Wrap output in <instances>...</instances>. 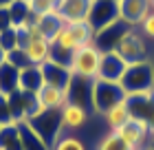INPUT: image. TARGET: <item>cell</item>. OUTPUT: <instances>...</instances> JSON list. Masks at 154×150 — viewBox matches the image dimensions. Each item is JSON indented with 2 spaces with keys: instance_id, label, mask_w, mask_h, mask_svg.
Masks as SVG:
<instances>
[{
  "instance_id": "6da1fadb",
  "label": "cell",
  "mask_w": 154,
  "mask_h": 150,
  "mask_svg": "<svg viewBox=\"0 0 154 150\" xmlns=\"http://www.w3.org/2000/svg\"><path fill=\"white\" fill-rule=\"evenodd\" d=\"M123 88L125 97L130 95H141V93L154 91V62H141V64H130L119 82Z\"/></svg>"
},
{
  "instance_id": "7a4b0ae2",
  "label": "cell",
  "mask_w": 154,
  "mask_h": 150,
  "mask_svg": "<svg viewBox=\"0 0 154 150\" xmlns=\"http://www.w3.org/2000/svg\"><path fill=\"white\" fill-rule=\"evenodd\" d=\"M99 62H101V51L90 42V44L79 46L73 53V60H71V64H68V71H71V75H75V77L97 80Z\"/></svg>"
},
{
  "instance_id": "3957f363",
  "label": "cell",
  "mask_w": 154,
  "mask_h": 150,
  "mask_svg": "<svg viewBox=\"0 0 154 150\" xmlns=\"http://www.w3.org/2000/svg\"><path fill=\"white\" fill-rule=\"evenodd\" d=\"M115 51L121 55L125 60V64H141V62H150V44L145 42V38L141 35V31L137 29V27H132V29L123 35L121 40H119V44Z\"/></svg>"
},
{
  "instance_id": "277c9868",
  "label": "cell",
  "mask_w": 154,
  "mask_h": 150,
  "mask_svg": "<svg viewBox=\"0 0 154 150\" xmlns=\"http://www.w3.org/2000/svg\"><path fill=\"white\" fill-rule=\"evenodd\" d=\"M123 99H125V93L119 84L101 82V80L93 82V91H90V108H93V113L103 115L108 108H112L115 104L123 102Z\"/></svg>"
},
{
  "instance_id": "5b68a950",
  "label": "cell",
  "mask_w": 154,
  "mask_h": 150,
  "mask_svg": "<svg viewBox=\"0 0 154 150\" xmlns=\"http://www.w3.org/2000/svg\"><path fill=\"white\" fill-rule=\"evenodd\" d=\"M119 20V5L117 0H93L86 16V22L93 27V31H101Z\"/></svg>"
},
{
  "instance_id": "8992f818",
  "label": "cell",
  "mask_w": 154,
  "mask_h": 150,
  "mask_svg": "<svg viewBox=\"0 0 154 150\" xmlns=\"http://www.w3.org/2000/svg\"><path fill=\"white\" fill-rule=\"evenodd\" d=\"M88 121H90V110L86 106L66 102L64 108L60 110V135L62 132L75 135V132H79L82 128H86Z\"/></svg>"
},
{
  "instance_id": "52a82bcc",
  "label": "cell",
  "mask_w": 154,
  "mask_h": 150,
  "mask_svg": "<svg viewBox=\"0 0 154 150\" xmlns=\"http://www.w3.org/2000/svg\"><path fill=\"white\" fill-rule=\"evenodd\" d=\"M117 137L123 141L130 150H141L145 146V139L150 137V130H148V121L143 119H134L130 117L128 124H123L121 128L117 130Z\"/></svg>"
},
{
  "instance_id": "ba28073f",
  "label": "cell",
  "mask_w": 154,
  "mask_h": 150,
  "mask_svg": "<svg viewBox=\"0 0 154 150\" xmlns=\"http://www.w3.org/2000/svg\"><path fill=\"white\" fill-rule=\"evenodd\" d=\"M125 69H128V64H125V60L115 51V49H112V51H103L101 53V62H99L97 80L119 84L121 77H123V73H125Z\"/></svg>"
},
{
  "instance_id": "9c48e42d",
  "label": "cell",
  "mask_w": 154,
  "mask_h": 150,
  "mask_svg": "<svg viewBox=\"0 0 154 150\" xmlns=\"http://www.w3.org/2000/svg\"><path fill=\"white\" fill-rule=\"evenodd\" d=\"M35 102H38V113H42V110H62L64 104L68 102V91L60 88V86H53V84H42L40 91L35 93Z\"/></svg>"
},
{
  "instance_id": "30bf717a",
  "label": "cell",
  "mask_w": 154,
  "mask_h": 150,
  "mask_svg": "<svg viewBox=\"0 0 154 150\" xmlns=\"http://www.w3.org/2000/svg\"><path fill=\"white\" fill-rule=\"evenodd\" d=\"M130 29H132V27H128L123 20H117V22H112L110 27H106V29H101V31L95 33L93 44L99 49L101 53H103V51H112V49H117L119 40H121Z\"/></svg>"
},
{
  "instance_id": "8fae6325",
  "label": "cell",
  "mask_w": 154,
  "mask_h": 150,
  "mask_svg": "<svg viewBox=\"0 0 154 150\" xmlns=\"http://www.w3.org/2000/svg\"><path fill=\"white\" fill-rule=\"evenodd\" d=\"M117 5L119 20H123L128 27H139L150 13V0H117Z\"/></svg>"
},
{
  "instance_id": "7c38bea8",
  "label": "cell",
  "mask_w": 154,
  "mask_h": 150,
  "mask_svg": "<svg viewBox=\"0 0 154 150\" xmlns=\"http://www.w3.org/2000/svg\"><path fill=\"white\" fill-rule=\"evenodd\" d=\"M90 2L93 0H57L55 13L62 18V22H86Z\"/></svg>"
},
{
  "instance_id": "4fadbf2b",
  "label": "cell",
  "mask_w": 154,
  "mask_h": 150,
  "mask_svg": "<svg viewBox=\"0 0 154 150\" xmlns=\"http://www.w3.org/2000/svg\"><path fill=\"white\" fill-rule=\"evenodd\" d=\"M42 84H44V77H42L40 66L29 64V66L20 69V75H18V91L20 93H31V95H35Z\"/></svg>"
},
{
  "instance_id": "5bb4252c",
  "label": "cell",
  "mask_w": 154,
  "mask_h": 150,
  "mask_svg": "<svg viewBox=\"0 0 154 150\" xmlns=\"http://www.w3.org/2000/svg\"><path fill=\"white\" fill-rule=\"evenodd\" d=\"M26 58L33 66H42V64L51 62V42L44 38H33L24 49Z\"/></svg>"
},
{
  "instance_id": "9a60e30c",
  "label": "cell",
  "mask_w": 154,
  "mask_h": 150,
  "mask_svg": "<svg viewBox=\"0 0 154 150\" xmlns=\"http://www.w3.org/2000/svg\"><path fill=\"white\" fill-rule=\"evenodd\" d=\"M42 77H44V84H53V86L60 88H68V82H71V71L66 66H60L55 62H46L42 64Z\"/></svg>"
},
{
  "instance_id": "2e32d148",
  "label": "cell",
  "mask_w": 154,
  "mask_h": 150,
  "mask_svg": "<svg viewBox=\"0 0 154 150\" xmlns=\"http://www.w3.org/2000/svg\"><path fill=\"white\" fill-rule=\"evenodd\" d=\"M18 132H20V144H22V150H51V146L46 144L44 139L31 128L29 121H20L18 124Z\"/></svg>"
},
{
  "instance_id": "e0dca14e",
  "label": "cell",
  "mask_w": 154,
  "mask_h": 150,
  "mask_svg": "<svg viewBox=\"0 0 154 150\" xmlns=\"http://www.w3.org/2000/svg\"><path fill=\"white\" fill-rule=\"evenodd\" d=\"M101 117H103V121H106L108 130L110 132H117L123 124H128V121H130V108H128V104H125V99H123V102H119V104H115L112 108H108Z\"/></svg>"
},
{
  "instance_id": "ac0fdd59",
  "label": "cell",
  "mask_w": 154,
  "mask_h": 150,
  "mask_svg": "<svg viewBox=\"0 0 154 150\" xmlns=\"http://www.w3.org/2000/svg\"><path fill=\"white\" fill-rule=\"evenodd\" d=\"M9 18H11V27L13 29H18V27L22 24H29L35 20V16H33L31 7L26 0H16L11 7H9Z\"/></svg>"
},
{
  "instance_id": "d6986e66",
  "label": "cell",
  "mask_w": 154,
  "mask_h": 150,
  "mask_svg": "<svg viewBox=\"0 0 154 150\" xmlns=\"http://www.w3.org/2000/svg\"><path fill=\"white\" fill-rule=\"evenodd\" d=\"M0 150H22L18 124H7L0 128Z\"/></svg>"
},
{
  "instance_id": "ffe728a7",
  "label": "cell",
  "mask_w": 154,
  "mask_h": 150,
  "mask_svg": "<svg viewBox=\"0 0 154 150\" xmlns=\"http://www.w3.org/2000/svg\"><path fill=\"white\" fill-rule=\"evenodd\" d=\"M35 24H38L42 38H44V40H51L53 35H55V31L62 27V18L57 16V13H48V16L35 18Z\"/></svg>"
},
{
  "instance_id": "44dd1931",
  "label": "cell",
  "mask_w": 154,
  "mask_h": 150,
  "mask_svg": "<svg viewBox=\"0 0 154 150\" xmlns=\"http://www.w3.org/2000/svg\"><path fill=\"white\" fill-rule=\"evenodd\" d=\"M51 150H88V146H86V141H84L82 137H77V135L62 132L60 137L53 141Z\"/></svg>"
},
{
  "instance_id": "7402d4cb",
  "label": "cell",
  "mask_w": 154,
  "mask_h": 150,
  "mask_svg": "<svg viewBox=\"0 0 154 150\" xmlns=\"http://www.w3.org/2000/svg\"><path fill=\"white\" fill-rule=\"evenodd\" d=\"M29 7L33 11V16H48V13H55L57 9V0H29Z\"/></svg>"
},
{
  "instance_id": "603a6c76",
  "label": "cell",
  "mask_w": 154,
  "mask_h": 150,
  "mask_svg": "<svg viewBox=\"0 0 154 150\" xmlns=\"http://www.w3.org/2000/svg\"><path fill=\"white\" fill-rule=\"evenodd\" d=\"M97 150H130V148L117 137V132H110V130H108V132L99 139V144H97Z\"/></svg>"
},
{
  "instance_id": "cb8c5ba5",
  "label": "cell",
  "mask_w": 154,
  "mask_h": 150,
  "mask_svg": "<svg viewBox=\"0 0 154 150\" xmlns=\"http://www.w3.org/2000/svg\"><path fill=\"white\" fill-rule=\"evenodd\" d=\"M0 49H2L5 53H11L13 49H18V33H16L13 27L0 31Z\"/></svg>"
},
{
  "instance_id": "d4e9b609",
  "label": "cell",
  "mask_w": 154,
  "mask_h": 150,
  "mask_svg": "<svg viewBox=\"0 0 154 150\" xmlns=\"http://www.w3.org/2000/svg\"><path fill=\"white\" fill-rule=\"evenodd\" d=\"M137 29L141 31V35L145 38V42L152 46V44H154V11H152V9H150V13L143 18V22L139 24Z\"/></svg>"
},
{
  "instance_id": "484cf974",
  "label": "cell",
  "mask_w": 154,
  "mask_h": 150,
  "mask_svg": "<svg viewBox=\"0 0 154 150\" xmlns=\"http://www.w3.org/2000/svg\"><path fill=\"white\" fill-rule=\"evenodd\" d=\"M7 62H9V64H13V66H16L18 71L31 64V62H29V58H26V53L22 51V49H13L11 53H7Z\"/></svg>"
},
{
  "instance_id": "4316f807",
  "label": "cell",
  "mask_w": 154,
  "mask_h": 150,
  "mask_svg": "<svg viewBox=\"0 0 154 150\" xmlns=\"http://www.w3.org/2000/svg\"><path fill=\"white\" fill-rule=\"evenodd\" d=\"M11 27V18H9V9H0V31Z\"/></svg>"
},
{
  "instance_id": "83f0119b",
  "label": "cell",
  "mask_w": 154,
  "mask_h": 150,
  "mask_svg": "<svg viewBox=\"0 0 154 150\" xmlns=\"http://www.w3.org/2000/svg\"><path fill=\"white\" fill-rule=\"evenodd\" d=\"M148 130H150V135L154 137V113H152V117L148 119Z\"/></svg>"
},
{
  "instance_id": "f1b7e54d",
  "label": "cell",
  "mask_w": 154,
  "mask_h": 150,
  "mask_svg": "<svg viewBox=\"0 0 154 150\" xmlns=\"http://www.w3.org/2000/svg\"><path fill=\"white\" fill-rule=\"evenodd\" d=\"M13 2H16V0H0V9H9Z\"/></svg>"
},
{
  "instance_id": "f546056e",
  "label": "cell",
  "mask_w": 154,
  "mask_h": 150,
  "mask_svg": "<svg viewBox=\"0 0 154 150\" xmlns=\"http://www.w3.org/2000/svg\"><path fill=\"white\" fill-rule=\"evenodd\" d=\"M5 62H7V53L0 49V64H5Z\"/></svg>"
},
{
  "instance_id": "4dcf8cb0",
  "label": "cell",
  "mask_w": 154,
  "mask_h": 150,
  "mask_svg": "<svg viewBox=\"0 0 154 150\" xmlns=\"http://www.w3.org/2000/svg\"><path fill=\"white\" fill-rule=\"evenodd\" d=\"M141 150H154V146H152V144H145V146H143Z\"/></svg>"
},
{
  "instance_id": "1f68e13d",
  "label": "cell",
  "mask_w": 154,
  "mask_h": 150,
  "mask_svg": "<svg viewBox=\"0 0 154 150\" xmlns=\"http://www.w3.org/2000/svg\"><path fill=\"white\" fill-rule=\"evenodd\" d=\"M150 9L154 11V0H150Z\"/></svg>"
},
{
  "instance_id": "d6a6232c",
  "label": "cell",
  "mask_w": 154,
  "mask_h": 150,
  "mask_svg": "<svg viewBox=\"0 0 154 150\" xmlns=\"http://www.w3.org/2000/svg\"><path fill=\"white\" fill-rule=\"evenodd\" d=\"M0 128H2V124H0Z\"/></svg>"
},
{
  "instance_id": "836d02e7",
  "label": "cell",
  "mask_w": 154,
  "mask_h": 150,
  "mask_svg": "<svg viewBox=\"0 0 154 150\" xmlns=\"http://www.w3.org/2000/svg\"><path fill=\"white\" fill-rule=\"evenodd\" d=\"M26 2H29V0H26Z\"/></svg>"
}]
</instances>
